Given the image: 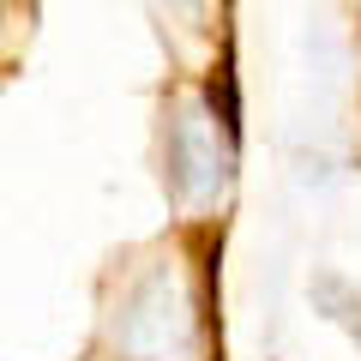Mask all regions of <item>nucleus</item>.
Returning <instances> with one entry per match:
<instances>
[{
    "instance_id": "1",
    "label": "nucleus",
    "mask_w": 361,
    "mask_h": 361,
    "mask_svg": "<svg viewBox=\"0 0 361 361\" xmlns=\"http://www.w3.org/2000/svg\"><path fill=\"white\" fill-rule=\"evenodd\" d=\"M115 343L127 361H187L193 355V295H187L175 265H157L127 295Z\"/></svg>"
},
{
    "instance_id": "2",
    "label": "nucleus",
    "mask_w": 361,
    "mask_h": 361,
    "mask_svg": "<svg viewBox=\"0 0 361 361\" xmlns=\"http://www.w3.org/2000/svg\"><path fill=\"white\" fill-rule=\"evenodd\" d=\"M229 151L235 145H217V127L199 103L175 109V127H169V187L175 199H211L229 180Z\"/></svg>"
},
{
    "instance_id": "3",
    "label": "nucleus",
    "mask_w": 361,
    "mask_h": 361,
    "mask_svg": "<svg viewBox=\"0 0 361 361\" xmlns=\"http://www.w3.org/2000/svg\"><path fill=\"white\" fill-rule=\"evenodd\" d=\"M211 109H217V121H223V139L241 145V90H235V54L229 49H223V66H217V78H211Z\"/></svg>"
}]
</instances>
